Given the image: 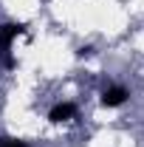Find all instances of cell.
<instances>
[{
    "label": "cell",
    "mask_w": 144,
    "mask_h": 147,
    "mask_svg": "<svg viewBox=\"0 0 144 147\" xmlns=\"http://www.w3.org/2000/svg\"><path fill=\"white\" fill-rule=\"evenodd\" d=\"M23 31H26L23 23H3V26H0V62H3L6 68H14V57L9 54V51H11L14 37H20Z\"/></svg>",
    "instance_id": "6da1fadb"
},
{
    "label": "cell",
    "mask_w": 144,
    "mask_h": 147,
    "mask_svg": "<svg viewBox=\"0 0 144 147\" xmlns=\"http://www.w3.org/2000/svg\"><path fill=\"white\" fill-rule=\"evenodd\" d=\"M73 116H76V105H73V102H59V105H54V108H51L48 122L59 125V122H68V119H73Z\"/></svg>",
    "instance_id": "3957f363"
},
{
    "label": "cell",
    "mask_w": 144,
    "mask_h": 147,
    "mask_svg": "<svg viewBox=\"0 0 144 147\" xmlns=\"http://www.w3.org/2000/svg\"><path fill=\"white\" fill-rule=\"evenodd\" d=\"M0 147H28V144H23V142H6V144H0Z\"/></svg>",
    "instance_id": "277c9868"
},
{
    "label": "cell",
    "mask_w": 144,
    "mask_h": 147,
    "mask_svg": "<svg viewBox=\"0 0 144 147\" xmlns=\"http://www.w3.org/2000/svg\"><path fill=\"white\" fill-rule=\"evenodd\" d=\"M127 88H122V85H113V88H108V91H102V105L105 108H119V105H124L127 102Z\"/></svg>",
    "instance_id": "7a4b0ae2"
}]
</instances>
